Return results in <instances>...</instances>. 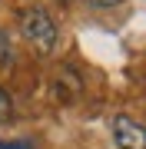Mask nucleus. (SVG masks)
<instances>
[{
	"label": "nucleus",
	"instance_id": "obj_6",
	"mask_svg": "<svg viewBox=\"0 0 146 149\" xmlns=\"http://www.w3.org/2000/svg\"><path fill=\"white\" fill-rule=\"evenodd\" d=\"M0 149H30V143H7V146H0Z\"/></svg>",
	"mask_w": 146,
	"mask_h": 149
},
{
	"label": "nucleus",
	"instance_id": "obj_1",
	"mask_svg": "<svg viewBox=\"0 0 146 149\" xmlns=\"http://www.w3.org/2000/svg\"><path fill=\"white\" fill-rule=\"evenodd\" d=\"M20 33H23V40L30 43L37 53H50V50L57 47V23H53V17H50L43 7H27V10L20 13Z\"/></svg>",
	"mask_w": 146,
	"mask_h": 149
},
{
	"label": "nucleus",
	"instance_id": "obj_5",
	"mask_svg": "<svg viewBox=\"0 0 146 149\" xmlns=\"http://www.w3.org/2000/svg\"><path fill=\"white\" fill-rule=\"evenodd\" d=\"M87 3H93V7H116V3H123V0H87Z\"/></svg>",
	"mask_w": 146,
	"mask_h": 149
},
{
	"label": "nucleus",
	"instance_id": "obj_2",
	"mask_svg": "<svg viewBox=\"0 0 146 149\" xmlns=\"http://www.w3.org/2000/svg\"><path fill=\"white\" fill-rule=\"evenodd\" d=\"M113 139L119 149H146V126L133 116H113Z\"/></svg>",
	"mask_w": 146,
	"mask_h": 149
},
{
	"label": "nucleus",
	"instance_id": "obj_3",
	"mask_svg": "<svg viewBox=\"0 0 146 149\" xmlns=\"http://www.w3.org/2000/svg\"><path fill=\"white\" fill-rule=\"evenodd\" d=\"M10 116H13V103L7 96V90L0 86V123H10Z\"/></svg>",
	"mask_w": 146,
	"mask_h": 149
},
{
	"label": "nucleus",
	"instance_id": "obj_4",
	"mask_svg": "<svg viewBox=\"0 0 146 149\" xmlns=\"http://www.w3.org/2000/svg\"><path fill=\"white\" fill-rule=\"evenodd\" d=\"M0 63H10V37L0 30Z\"/></svg>",
	"mask_w": 146,
	"mask_h": 149
}]
</instances>
